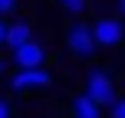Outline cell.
I'll list each match as a JSON object with an SVG mask.
<instances>
[{
	"label": "cell",
	"mask_w": 125,
	"mask_h": 118,
	"mask_svg": "<svg viewBox=\"0 0 125 118\" xmlns=\"http://www.w3.org/2000/svg\"><path fill=\"white\" fill-rule=\"evenodd\" d=\"M86 95H89L99 108H109L115 99H119L112 75H109V72H99V69H95V72H89V79H86Z\"/></svg>",
	"instance_id": "1"
},
{
	"label": "cell",
	"mask_w": 125,
	"mask_h": 118,
	"mask_svg": "<svg viewBox=\"0 0 125 118\" xmlns=\"http://www.w3.org/2000/svg\"><path fill=\"white\" fill-rule=\"evenodd\" d=\"M89 30H92L95 46H102V49H112V46H119L122 39H125V26H122V20H115V17H102V20H95Z\"/></svg>",
	"instance_id": "2"
},
{
	"label": "cell",
	"mask_w": 125,
	"mask_h": 118,
	"mask_svg": "<svg viewBox=\"0 0 125 118\" xmlns=\"http://www.w3.org/2000/svg\"><path fill=\"white\" fill-rule=\"evenodd\" d=\"M10 85L17 89V92H30V89H46V85H53V75L46 72L43 66H33V69H20V72L10 79Z\"/></svg>",
	"instance_id": "3"
},
{
	"label": "cell",
	"mask_w": 125,
	"mask_h": 118,
	"mask_svg": "<svg viewBox=\"0 0 125 118\" xmlns=\"http://www.w3.org/2000/svg\"><path fill=\"white\" fill-rule=\"evenodd\" d=\"M66 46L76 53V56H92L99 46H95V39H92V30H89L86 23H76L73 30L66 33Z\"/></svg>",
	"instance_id": "4"
},
{
	"label": "cell",
	"mask_w": 125,
	"mask_h": 118,
	"mask_svg": "<svg viewBox=\"0 0 125 118\" xmlns=\"http://www.w3.org/2000/svg\"><path fill=\"white\" fill-rule=\"evenodd\" d=\"M13 62H17L20 69L43 66V62H46V49H43V43H36V39H26V43H20L17 49H13Z\"/></svg>",
	"instance_id": "5"
},
{
	"label": "cell",
	"mask_w": 125,
	"mask_h": 118,
	"mask_svg": "<svg viewBox=\"0 0 125 118\" xmlns=\"http://www.w3.org/2000/svg\"><path fill=\"white\" fill-rule=\"evenodd\" d=\"M26 39H33V26L26 23V20H17V23H7V33H3V46L17 49L20 43H26Z\"/></svg>",
	"instance_id": "6"
},
{
	"label": "cell",
	"mask_w": 125,
	"mask_h": 118,
	"mask_svg": "<svg viewBox=\"0 0 125 118\" xmlns=\"http://www.w3.org/2000/svg\"><path fill=\"white\" fill-rule=\"evenodd\" d=\"M73 118H102V108L95 105L86 92H82V95H76V99H73Z\"/></svg>",
	"instance_id": "7"
},
{
	"label": "cell",
	"mask_w": 125,
	"mask_h": 118,
	"mask_svg": "<svg viewBox=\"0 0 125 118\" xmlns=\"http://www.w3.org/2000/svg\"><path fill=\"white\" fill-rule=\"evenodd\" d=\"M59 7H62L66 13H73V17H79V13H86L89 0H59Z\"/></svg>",
	"instance_id": "8"
},
{
	"label": "cell",
	"mask_w": 125,
	"mask_h": 118,
	"mask_svg": "<svg viewBox=\"0 0 125 118\" xmlns=\"http://www.w3.org/2000/svg\"><path fill=\"white\" fill-rule=\"evenodd\" d=\"M109 108H112V118H125V99H115Z\"/></svg>",
	"instance_id": "9"
},
{
	"label": "cell",
	"mask_w": 125,
	"mask_h": 118,
	"mask_svg": "<svg viewBox=\"0 0 125 118\" xmlns=\"http://www.w3.org/2000/svg\"><path fill=\"white\" fill-rule=\"evenodd\" d=\"M17 10V0H0V17H3V13H13Z\"/></svg>",
	"instance_id": "10"
},
{
	"label": "cell",
	"mask_w": 125,
	"mask_h": 118,
	"mask_svg": "<svg viewBox=\"0 0 125 118\" xmlns=\"http://www.w3.org/2000/svg\"><path fill=\"white\" fill-rule=\"evenodd\" d=\"M10 115H13V112H10V105H7V102L0 99V118H10Z\"/></svg>",
	"instance_id": "11"
},
{
	"label": "cell",
	"mask_w": 125,
	"mask_h": 118,
	"mask_svg": "<svg viewBox=\"0 0 125 118\" xmlns=\"http://www.w3.org/2000/svg\"><path fill=\"white\" fill-rule=\"evenodd\" d=\"M3 33H7V23L0 20V46H3Z\"/></svg>",
	"instance_id": "12"
},
{
	"label": "cell",
	"mask_w": 125,
	"mask_h": 118,
	"mask_svg": "<svg viewBox=\"0 0 125 118\" xmlns=\"http://www.w3.org/2000/svg\"><path fill=\"white\" fill-rule=\"evenodd\" d=\"M119 10H122V13H125V0H119Z\"/></svg>",
	"instance_id": "13"
},
{
	"label": "cell",
	"mask_w": 125,
	"mask_h": 118,
	"mask_svg": "<svg viewBox=\"0 0 125 118\" xmlns=\"http://www.w3.org/2000/svg\"><path fill=\"white\" fill-rule=\"evenodd\" d=\"M0 75H3V62H0Z\"/></svg>",
	"instance_id": "14"
}]
</instances>
